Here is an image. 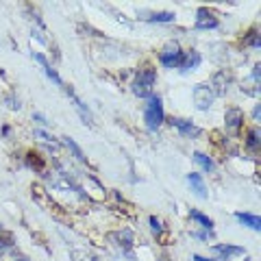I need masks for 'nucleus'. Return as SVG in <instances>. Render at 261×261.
<instances>
[{
    "label": "nucleus",
    "mask_w": 261,
    "mask_h": 261,
    "mask_svg": "<svg viewBox=\"0 0 261 261\" xmlns=\"http://www.w3.org/2000/svg\"><path fill=\"white\" fill-rule=\"evenodd\" d=\"M194 161L198 163V166L205 170V172H214V170H216L214 159H211L209 154H205V152H194Z\"/></svg>",
    "instance_id": "obj_14"
},
{
    "label": "nucleus",
    "mask_w": 261,
    "mask_h": 261,
    "mask_svg": "<svg viewBox=\"0 0 261 261\" xmlns=\"http://www.w3.org/2000/svg\"><path fill=\"white\" fill-rule=\"evenodd\" d=\"M170 124H172L178 133L185 135V137H198L202 133V130L196 124H192V122H187V120H181V118H172V120H170Z\"/></svg>",
    "instance_id": "obj_8"
},
{
    "label": "nucleus",
    "mask_w": 261,
    "mask_h": 261,
    "mask_svg": "<svg viewBox=\"0 0 261 261\" xmlns=\"http://www.w3.org/2000/svg\"><path fill=\"white\" fill-rule=\"evenodd\" d=\"M33 59H35V61H37L39 65H42L44 74H46L48 79H50L55 85H59V87H65V85H63V81H61V76L57 74V70H53V65L48 63V59H46V57H44L42 53H33Z\"/></svg>",
    "instance_id": "obj_6"
},
{
    "label": "nucleus",
    "mask_w": 261,
    "mask_h": 261,
    "mask_svg": "<svg viewBox=\"0 0 261 261\" xmlns=\"http://www.w3.org/2000/svg\"><path fill=\"white\" fill-rule=\"evenodd\" d=\"M154 81H157V70L150 68V65H146L137 72V76L133 81V94L140 96V98H150L152 96V87H154Z\"/></svg>",
    "instance_id": "obj_1"
},
{
    "label": "nucleus",
    "mask_w": 261,
    "mask_h": 261,
    "mask_svg": "<svg viewBox=\"0 0 261 261\" xmlns=\"http://www.w3.org/2000/svg\"><path fill=\"white\" fill-rule=\"evenodd\" d=\"M163 120H166V111H163L161 98L152 94L148 98V102H146V107H144V122L150 130H157L163 124Z\"/></svg>",
    "instance_id": "obj_2"
},
{
    "label": "nucleus",
    "mask_w": 261,
    "mask_h": 261,
    "mask_svg": "<svg viewBox=\"0 0 261 261\" xmlns=\"http://www.w3.org/2000/svg\"><path fill=\"white\" fill-rule=\"evenodd\" d=\"M214 252H218L220 261H226L228 257H240V255H246V250H244L242 246H233V244H216L214 246Z\"/></svg>",
    "instance_id": "obj_9"
},
{
    "label": "nucleus",
    "mask_w": 261,
    "mask_h": 261,
    "mask_svg": "<svg viewBox=\"0 0 261 261\" xmlns=\"http://www.w3.org/2000/svg\"><path fill=\"white\" fill-rule=\"evenodd\" d=\"M190 218L194 220V222H198L202 228H207V231H211V228H214V220L207 218L205 214H200L198 209H192V211H190Z\"/></svg>",
    "instance_id": "obj_15"
},
{
    "label": "nucleus",
    "mask_w": 261,
    "mask_h": 261,
    "mask_svg": "<svg viewBox=\"0 0 261 261\" xmlns=\"http://www.w3.org/2000/svg\"><path fill=\"white\" fill-rule=\"evenodd\" d=\"M194 261H214V259H205V257H200V255H194Z\"/></svg>",
    "instance_id": "obj_23"
},
{
    "label": "nucleus",
    "mask_w": 261,
    "mask_h": 261,
    "mask_svg": "<svg viewBox=\"0 0 261 261\" xmlns=\"http://www.w3.org/2000/svg\"><path fill=\"white\" fill-rule=\"evenodd\" d=\"M244 261H250V259H244Z\"/></svg>",
    "instance_id": "obj_27"
},
{
    "label": "nucleus",
    "mask_w": 261,
    "mask_h": 261,
    "mask_svg": "<svg viewBox=\"0 0 261 261\" xmlns=\"http://www.w3.org/2000/svg\"><path fill=\"white\" fill-rule=\"evenodd\" d=\"M187 183H190L192 192L198 196V198H207V187H205V181H202L200 174L190 172V174H187Z\"/></svg>",
    "instance_id": "obj_10"
},
{
    "label": "nucleus",
    "mask_w": 261,
    "mask_h": 261,
    "mask_svg": "<svg viewBox=\"0 0 261 261\" xmlns=\"http://www.w3.org/2000/svg\"><path fill=\"white\" fill-rule=\"evenodd\" d=\"M200 65V55L196 50H190L183 55V63H181V70L183 72H190V70H196Z\"/></svg>",
    "instance_id": "obj_12"
},
{
    "label": "nucleus",
    "mask_w": 261,
    "mask_h": 261,
    "mask_svg": "<svg viewBox=\"0 0 261 261\" xmlns=\"http://www.w3.org/2000/svg\"><path fill=\"white\" fill-rule=\"evenodd\" d=\"M11 246H13V235L0 231V250H7V248H11Z\"/></svg>",
    "instance_id": "obj_18"
},
{
    "label": "nucleus",
    "mask_w": 261,
    "mask_h": 261,
    "mask_svg": "<svg viewBox=\"0 0 261 261\" xmlns=\"http://www.w3.org/2000/svg\"><path fill=\"white\" fill-rule=\"evenodd\" d=\"M33 120L39 122V124H42V126H48V124H50V122H48V120L42 116V113H33Z\"/></svg>",
    "instance_id": "obj_22"
},
{
    "label": "nucleus",
    "mask_w": 261,
    "mask_h": 261,
    "mask_svg": "<svg viewBox=\"0 0 261 261\" xmlns=\"http://www.w3.org/2000/svg\"><path fill=\"white\" fill-rule=\"evenodd\" d=\"M148 22H154V24H168V22H174V13L170 11H157V13H148Z\"/></svg>",
    "instance_id": "obj_16"
},
{
    "label": "nucleus",
    "mask_w": 261,
    "mask_h": 261,
    "mask_svg": "<svg viewBox=\"0 0 261 261\" xmlns=\"http://www.w3.org/2000/svg\"><path fill=\"white\" fill-rule=\"evenodd\" d=\"M246 44L252 46V48H261V37L257 35V33H250L248 39H246Z\"/></svg>",
    "instance_id": "obj_21"
},
{
    "label": "nucleus",
    "mask_w": 261,
    "mask_h": 261,
    "mask_svg": "<svg viewBox=\"0 0 261 261\" xmlns=\"http://www.w3.org/2000/svg\"><path fill=\"white\" fill-rule=\"evenodd\" d=\"M183 50L178 48V44H168L166 48H163V53L159 55V61L163 68H170V70H174V68H181V63H183Z\"/></svg>",
    "instance_id": "obj_3"
},
{
    "label": "nucleus",
    "mask_w": 261,
    "mask_h": 261,
    "mask_svg": "<svg viewBox=\"0 0 261 261\" xmlns=\"http://www.w3.org/2000/svg\"><path fill=\"white\" fill-rule=\"evenodd\" d=\"M224 122H226V128L233 130V133H238L244 124V111L238 109V107H231L226 109V116H224Z\"/></svg>",
    "instance_id": "obj_7"
},
{
    "label": "nucleus",
    "mask_w": 261,
    "mask_h": 261,
    "mask_svg": "<svg viewBox=\"0 0 261 261\" xmlns=\"http://www.w3.org/2000/svg\"><path fill=\"white\" fill-rule=\"evenodd\" d=\"M148 222H150V228H152V233H161L163 231V222H161V220L159 218H154V216H150V220H148Z\"/></svg>",
    "instance_id": "obj_19"
},
{
    "label": "nucleus",
    "mask_w": 261,
    "mask_h": 261,
    "mask_svg": "<svg viewBox=\"0 0 261 261\" xmlns=\"http://www.w3.org/2000/svg\"><path fill=\"white\" fill-rule=\"evenodd\" d=\"M63 144H65V146H68V148L72 150V154H74V157H76V159H79L81 163H85V161H87V157H85V154H83V150H81V148H79V144H76L74 140H72V137H63Z\"/></svg>",
    "instance_id": "obj_17"
},
{
    "label": "nucleus",
    "mask_w": 261,
    "mask_h": 261,
    "mask_svg": "<svg viewBox=\"0 0 261 261\" xmlns=\"http://www.w3.org/2000/svg\"><path fill=\"white\" fill-rule=\"evenodd\" d=\"M235 220H238L240 224L252 228V231H261V218L255 214H242L240 211V214H235Z\"/></svg>",
    "instance_id": "obj_11"
},
{
    "label": "nucleus",
    "mask_w": 261,
    "mask_h": 261,
    "mask_svg": "<svg viewBox=\"0 0 261 261\" xmlns=\"http://www.w3.org/2000/svg\"><path fill=\"white\" fill-rule=\"evenodd\" d=\"M89 261H98V259H89Z\"/></svg>",
    "instance_id": "obj_26"
},
{
    "label": "nucleus",
    "mask_w": 261,
    "mask_h": 261,
    "mask_svg": "<svg viewBox=\"0 0 261 261\" xmlns=\"http://www.w3.org/2000/svg\"><path fill=\"white\" fill-rule=\"evenodd\" d=\"M196 29L198 31L218 29V18L207 9V7H200V9L196 11Z\"/></svg>",
    "instance_id": "obj_5"
},
{
    "label": "nucleus",
    "mask_w": 261,
    "mask_h": 261,
    "mask_svg": "<svg viewBox=\"0 0 261 261\" xmlns=\"http://www.w3.org/2000/svg\"><path fill=\"white\" fill-rule=\"evenodd\" d=\"M35 137H39V140H42L44 144H53V146H55V137H50V135H48L46 130H42V128L35 130Z\"/></svg>",
    "instance_id": "obj_20"
},
{
    "label": "nucleus",
    "mask_w": 261,
    "mask_h": 261,
    "mask_svg": "<svg viewBox=\"0 0 261 261\" xmlns=\"http://www.w3.org/2000/svg\"><path fill=\"white\" fill-rule=\"evenodd\" d=\"M15 261H29V259H15Z\"/></svg>",
    "instance_id": "obj_25"
},
{
    "label": "nucleus",
    "mask_w": 261,
    "mask_h": 261,
    "mask_svg": "<svg viewBox=\"0 0 261 261\" xmlns=\"http://www.w3.org/2000/svg\"><path fill=\"white\" fill-rule=\"evenodd\" d=\"M194 102L200 111H207L214 102V89L209 85H196L194 87Z\"/></svg>",
    "instance_id": "obj_4"
},
{
    "label": "nucleus",
    "mask_w": 261,
    "mask_h": 261,
    "mask_svg": "<svg viewBox=\"0 0 261 261\" xmlns=\"http://www.w3.org/2000/svg\"><path fill=\"white\" fill-rule=\"evenodd\" d=\"M252 118H255V120H259V105L255 107V111H252Z\"/></svg>",
    "instance_id": "obj_24"
},
{
    "label": "nucleus",
    "mask_w": 261,
    "mask_h": 261,
    "mask_svg": "<svg viewBox=\"0 0 261 261\" xmlns=\"http://www.w3.org/2000/svg\"><path fill=\"white\" fill-rule=\"evenodd\" d=\"M259 144H261V130L257 126H252L248 128V133H246V146H248V150L252 152H257L259 148Z\"/></svg>",
    "instance_id": "obj_13"
}]
</instances>
